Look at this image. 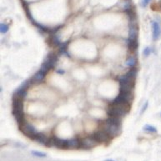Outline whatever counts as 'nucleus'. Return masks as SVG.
<instances>
[{
	"instance_id": "4",
	"label": "nucleus",
	"mask_w": 161,
	"mask_h": 161,
	"mask_svg": "<svg viewBox=\"0 0 161 161\" xmlns=\"http://www.w3.org/2000/svg\"><path fill=\"white\" fill-rule=\"evenodd\" d=\"M33 84L30 79H28L26 80L23 84H22L15 92H14V94H13V97L14 98H21V99H23L25 97L27 96V93H28V88L30 87V86Z\"/></svg>"
},
{
	"instance_id": "11",
	"label": "nucleus",
	"mask_w": 161,
	"mask_h": 161,
	"mask_svg": "<svg viewBox=\"0 0 161 161\" xmlns=\"http://www.w3.org/2000/svg\"><path fill=\"white\" fill-rule=\"evenodd\" d=\"M34 141H37L38 143L43 144L44 146H49V138H48L43 133H39L38 132V134L35 135V137L33 138Z\"/></svg>"
},
{
	"instance_id": "1",
	"label": "nucleus",
	"mask_w": 161,
	"mask_h": 161,
	"mask_svg": "<svg viewBox=\"0 0 161 161\" xmlns=\"http://www.w3.org/2000/svg\"><path fill=\"white\" fill-rule=\"evenodd\" d=\"M103 130H104L110 138L119 135L121 132V118L109 117L103 123Z\"/></svg>"
},
{
	"instance_id": "12",
	"label": "nucleus",
	"mask_w": 161,
	"mask_h": 161,
	"mask_svg": "<svg viewBox=\"0 0 161 161\" xmlns=\"http://www.w3.org/2000/svg\"><path fill=\"white\" fill-rule=\"evenodd\" d=\"M45 76H46V75L39 69V70L31 78V80H32L33 84H38L42 83L43 81V79H44V78H45Z\"/></svg>"
},
{
	"instance_id": "21",
	"label": "nucleus",
	"mask_w": 161,
	"mask_h": 161,
	"mask_svg": "<svg viewBox=\"0 0 161 161\" xmlns=\"http://www.w3.org/2000/svg\"><path fill=\"white\" fill-rule=\"evenodd\" d=\"M151 0H142V2H141V5L143 6V7H146L150 3Z\"/></svg>"
},
{
	"instance_id": "5",
	"label": "nucleus",
	"mask_w": 161,
	"mask_h": 161,
	"mask_svg": "<svg viewBox=\"0 0 161 161\" xmlns=\"http://www.w3.org/2000/svg\"><path fill=\"white\" fill-rule=\"evenodd\" d=\"M19 129L27 137H29L31 140H33L35 135L38 134V131L35 129V127L26 121L22 124L21 126H19Z\"/></svg>"
},
{
	"instance_id": "3",
	"label": "nucleus",
	"mask_w": 161,
	"mask_h": 161,
	"mask_svg": "<svg viewBox=\"0 0 161 161\" xmlns=\"http://www.w3.org/2000/svg\"><path fill=\"white\" fill-rule=\"evenodd\" d=\"M13 114L17 121L19 126L25 122L24 114H23V99L19 98H14L13 99Z\"/></svg>"
},
{
	"instance_id": "6",
	"label": "nucleus",
	"mask_w": 161,
	"mask_h": 161,
	"mask_svg": "<svg viewBox=\"0 0 161 161\" xmlns=\"http://www.w3.org/2000/svg\"><path fill=\"white\" fill-rule=\"evenodd\" d=\"M53 146L56 147V148H59V149L68 150V140L59 139L56 136L49 138V147H53Z\"/></svg>"
},
{
	"instance_id": "7",
	"label": "nucleus",
	"mask_w": 161,
	"mask_h": 161,
	"mask_svg": "<svg viewBox=\"0 0 161 161\" xmlns=\"http://www.w3.org/2000/svg\"><path fill=\"white\" fill-rule=\"evenodd\" d=\"M98 144V143L94 138V136L91 135V136L86 137L84 139L80 140V148H82L84 150H89V149L95 147Z\"/></svg>"
},
{
	"instance_id": "17",
	"label": "nucleus",
	"mask_w": 161,
	"mask_h": 161,
	"mask_svg": "<svg viewBox=\"0 0 161 161\" xmlns=\"http://www.w3.org/2000/svg\"><path fill=\"white\" fill-rule=\"evenodd\" d=\"M31 154L33 156H36V157H39V158H45L47 156V154L45 153L37 150H32L31 151Z\"/></svg>"
},
{
	"instance_id": "20",
	"label": "nucleus",
	"mask_w": 161,
	"mask_h": 161,
	"mask_svg": "<svg viewBox=\"0 0 161 161\" xmlns=\"http://www.w3.org/2000/svg\"><path fill=\"white\" fill-rule=\"evenodd\" d=\"M148 107H149V102H145L144 104L143 105L142 109H141V114H144V113L146 111V109L148 108Z\"/></svg>"
},
{
	"instance_id": "8",
	"label": "nucleus",
	"mask_w": 161,
	"mask_h": 161,
	"mask_svg": "<svg viewBox=\"0 0 161 161\" xmlns=\"http://www.w3.org/2000/svg\"><path fill=\"white\" fill-rule=\"evenodd\" d=\"M152 25V36H153V39L158 40L161 36V25L160 23L156 20H154L151 23Z\"/></svg>"
},
{
	"instance_id": "9",
	"label": "nucleus",
	"mask_w": 161,
	"mask_h": 161,
	"mask_svg": "<svg viewBox=\"0 0 161 161\" xmlns=\"http://www.w3.org/2000/svg\"><path fill=\"white\" fill-rule=\"evenodd\" d=\"M93 136L97 140L98 143H105V142H108V140L110 139L109 135L104 130H103V129L98 131L96 133H94L93 134Z\"/></svg>"
},
{
	"instance_id": "16",
	"label": "nucleus",
	"mask_w": 161,
	"mask_h": 161,
	"mask_svg": "<svg viewBox=\"0 0 161 161\" xmlns=\"http://www.w3.org/2000/svg\"><path fill=\"white\" fill-rule=\"evenodd\" d=\"M136 58L134 57V56H130L127 59L126 62H125V65H127L128 67H131V68H134L135 65H136Z\"/></svg>"
},
{
	"instance_id": "10",
	"label": "nucleus",
	"mask_w": 161,
	"mask_h": 161,
	"mask_svg": "<svg viewBox=\"0 0 161 161\" xmlns=\"http://www.w3.org/2000/svg\"><path fill=\"white\" fill-rule=\"evenodd\" d=\"M138 27L134 21H130L129 24V39H137Z\"/></svg>"
},
{
	"instance_id": "15",
	"label": "nucleus",
	"mask_w": 161,
	"mask_h": 161,
	"mask_svg": "<svg viewBox=\"0 0 161 161\" xmlns=\"http://www.w3.org/2000/svg\"><path fill=\"white\" fill-rule=\"evenodd\" d=\"M143 130L147 133H151V134H155L158 132L156 127H154V125H151V124H145L143 128Z\"/></svg>"
},
{
	"instance_id": "2",
	"label": "nucleus",
	"mask_w": 161,
	"mask_h": 161,
	"mask_svg": "<svg viewBox=\"0 0 161 161\" xmlns=\"http://www.w3.org/2000/svg\"><path fill=\"white\" fill-rule=\"evenodd\" d=\"M130 104H110L108 108V115L113 118H121L129 111Z\"/></svg>"
},
{
	"instance_id": "22",
	"label": "nucleus",
	"mask_w": 161,
	"mask_h": 161,
	"mask_svg": "<svg viewBox=\"0 0 161 161\" xmlns=\"http://www.w3.org/2000/svg\"><path fill=\"white\" fill-rule=\"evenodd\" d=\"M104 161H115V160H106Z\"/></svg>"
},
{
	"instance_id": "13",
	"label": "nucleus",
	"mask_w": 161,
	"mask_h": 161,
	"mask_svg": "<svg viewBox=\"0 0 161 161\" xmlns=\"http://www.w3.org/2000/svg\"><path fill=\"white\" fill-rule=\"evenodd\" d=\"M80 148V140L76 138L68 140V150H74Z\"/></svg>"
},
{
	"instance_id": "14",
	"label": "nucleus",
	"mask_w": 161,
	"mask_h": 161,
	"mask_svg": "<svg viewBox=\"0 0 161 161\" xmlns=\"http://www.w3.org/2000/svg\"><path fill=\"white\" fill-rule=\"evenodd\" d=\"M128 48L130 52H134L138 48V41L137 39H128Z\"/></svg>"
},
{
	"instance_id": "18",
	"label": "nucleus",
	"mask_w": 161,
	"mask_h": 161,
	"mask_svg": "<svg viewBox=\"0 0 161 161\" xmlns=\"http://www.w3.org/2000/svg\"><path fill=\"white\" fill-rule=\"evenodd\" d=\"M9 25H7L6 23H1L0 25V31L2 33H6L9 31Z\"/></svg>"
},
{
	"instance_id": "19",
	"label": "nucleus",
	"mask_w": 161,
	"mask_h": 161,
	"mask_svg": "<svg viewBox=\"0 0 161 161\" xmlns=\"http://www.w3.org/2000/svg\"><path fill=\"white\" fill-rule=\"evenodd\" d=\"M152 49H151V47H146L144 49V51H143V54L145 56V57H148L149 55H150V54L152 53Z\"/></svg>"
}]
</instances>
